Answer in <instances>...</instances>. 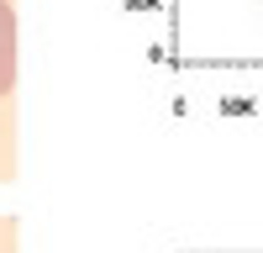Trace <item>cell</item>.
<instances>
[{
	"instance_id": "cell-1",
	"label": "cell",
	"mask_w": 263,
	"mask_h": 253,
	"mask_svg": "<svg viewBox=\"0 0 263 253\" xmlns=\"http://www.w3.org/2000/svg\"><path fill=\"white\" fill-rule=\"evenodd\" d=\"M16 84V16L11 6L0 0V95Z\"/></svg>"
}]
</instances>
